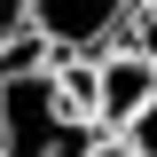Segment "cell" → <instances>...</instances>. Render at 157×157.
Segmentation results:
<instances>
[{"instance_id":"obj_1","label":"cell","mask_w":157,"mask_h":157,"mask_svg":"<svg viewBox=\"0 0 157 157\" xmlns=\"http://www.w3.org/2000/svg\"><path fill=\"white\" fill-rule=\"evenodd\" d=\"M134 24V0H24V32L47 55H102Z\"/></svg>"},{"instance_id":"obj_5","label":"cell","mask_w":157,"mask_h":157,"mask_svg":"<svg viewBox=\"0 0 157 157\" xmlns=\"http://www.w3.org/2000/svg\"><path fill=\"white\" fill-rule=\"evenodd\" d=\"M24 39V0H0V55Z\"/></svg>"},{"instance_id":"obj_6","label":"cell","mask_w":157,"mask_h":157,"mask_svg":"<svg viewBox=\"0 0 157 157\" xmlns=\"http://www.w3.org/2000/svg\"><path fill=\"white\" fill-rule=\"evenodd\" d=\"M86 157H134V149H126V141H118V134H102V141H94V149H86Z\"/></svg>"},{"instance_id":"obj_3","label":"cell","mask_w":157,"mask_h":157,"mask_svg":"<svg viewBox=\"0 0 157 157\" xmlns=\"http://www.w3.org/2000/svg\"><path fill=\"white\" fill-rule=\"evenodd\" d=\"M126 47H141V55L157 63V0H134V24H126Z\"/></svg>"},{"instance_id":"obj_2","label":"cell","mask_w":157,"mask_h":157,"mask_svg":"<svg viewBox=\"0 0 157 157\" xmlns=\"http://www.w3.org/2000/svg\"><path fill=\"white\" fill-rule=\"evenodd\" d=\"M149 94H157V63L141 55V47H102L94 55V126L102 134H126L141 110H149Z\"/></svg>"},{"instance_id":"obj_4","label":"cell","mask_w":157,"mask_h":157,"mask_svg":"<svg viewBox=\"0 0 157 157\" xmlns=\"http://www.w3.org/2000/svg\"><path fill=\"white\" fill-rule=\"evenodd\" d=\"M118 141H126L134 157H157V94H149V110H141V118H134V126H126Z\"/></svg>"}]
</instances>
